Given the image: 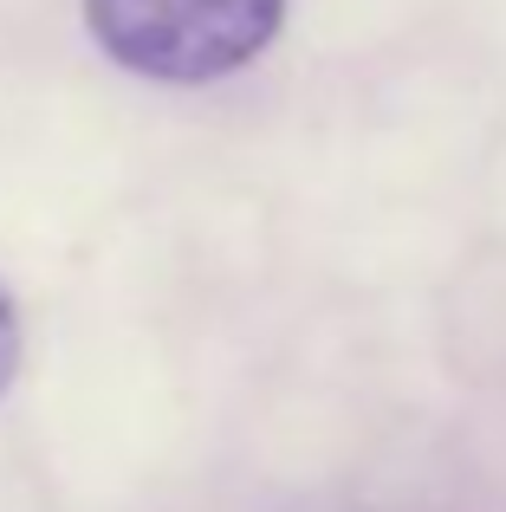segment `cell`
Masks as SVG:
<instances>
[{
  "label": "cell",
  "instance_id": "1",
  "mask_svg": "<svg viewBox=\"0 0 506 512\" xmlns=\"http://www.w3.org/2000/svg\"><path fill=\"white\" fill-rule=\"evenodd\" d=\"M286 0H85V26L124 72L208 85L273 46Z\"/></svg>",
  "mask_w": 506,
  "mask_h": 512
},
{
  "label": "cell",
  "instance_id": "2",
  "mask_svg": "<svg viewBox=\"0 0 506 512\" xmlns=\"http://www.w3.org/2000/svg\"><path fill=\"white\" fill-rule=\"evenodd\" d=\"M20 376V312H13V292L0 286V396Z\"/></svg>",
  "mask_w": 506,
  "mask_h": 512
}]
</instances>
